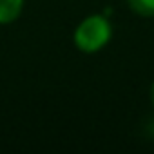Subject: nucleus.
<instances>
[{
    "label": "nucleus",
    "mask_w": 154,
    "mask_h": 154,
    "mask_svg": "<svg viewBox=\"0 0 154 154\" xmlns=\"http://www.w3.org/2000/svg\"><path fill=\"white\" fill-rule=\"evenodd\" d=\"M111 26L105 17L94 15L85 18L74 31V44L84 53H96L111 38Z\"/></svg>",
    "instance_id": "obj_1"
},
{
    "label": "nucleus",
    "mask_w": 154,
    "mask_h": 154,
    "mask_svg": "<svg viewBox=\"0 0 154 154\" xmlns=\"http://www.w3.org/2000/svg\"><path fill=\"white\" fill-rule=\"evenodd\" d=\"M152 136H154V122H152Z\"/></svg>",
    "instance_id": "obj_5"
},
{
    "label": "nucleus",
    "mask_w": 154,
    "mask_h": 154,
    "mask_svg": "<svg viewBox=\"0 0 154 154\" xmlns=\"http://www.w3.org/2000/svg\"><path fill=\"white\" fill-rule=\"evenodd\" d=\"M131 9L141 17H154V0H127Z\"/></svg>",
    "instance_id": "obj_3"
},
{
    "label": "nucleus",
    "mask_w": 154,
    "mask_h": 154,
    "mask_svg": "<svg viewBox=\"0 0 154 154\" xmlns=\"http://www.w3.org/2000/svg\"><path fill=\"white\" fill-rule=\"evenodd\" d=\"M150 100H152V105H154V84H152V87H150Z\"/></svg>",
    "instance_id": "obj_4"
},
{
    "label": "nucleus",
    "mask_w": 154,
    "mask_h": 154,
    "mask_svg": "<svg viewBox=\"0 0 154 154\" xmlns=\"http://www.w3.org/2000/svg\"><path fill=\"white\" fill-rule=\"evenodd\" d=\"M24 0H0V24H9L18 18Z\"/></svg>",
    "instance_id": "obj_2"
}]
</instances>
